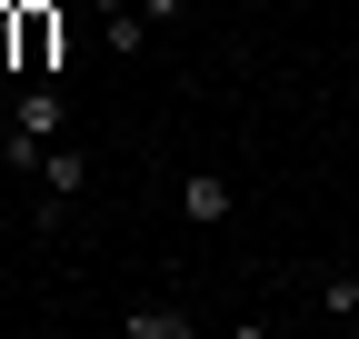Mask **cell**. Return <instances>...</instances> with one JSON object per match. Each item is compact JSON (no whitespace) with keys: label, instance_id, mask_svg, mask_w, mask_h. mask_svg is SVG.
Segmentation results:
<instances>
[{"label":"cell","instance_id":"obj_8","mask_svg":"<svg viewBox=\"0 0 359 339\" xmlns=\"http://www.w3.org/2000/svg\"><path fill=\"white\" fill-rule=\"evenodd\" d=\"M140 11H150V20H180V11H190V0H140Z\"/></svg>","mask_w":359,"mask_h":339},{"label":"cell","instance_id":"obj_7","mask_svg":"<svg viewBox=\"0 0 359 339\" xmlns=\"http://www.w3.org/2000/svg\"><path fill=\"white\" fill-rule=\"evenodd\" d=\"M140 20H150V11H110V20H100V40H110V50H120V60H130V50H140Z\"/></svg>","mask_w":359,"mask_h":339},{"label":"cell","instance_id":"obj_9","mask_svg":"<svg viewBox=\"0 0 359 339\" xmlns=\"http://www.w3.org/2000/svg\"><path fill=\"white\" fill-rule=\"evenodd\" d=\"M90 11H100V20H110V11H130V0H90Z\"/></svg>","mask_w":359,"mask_h":339},{"label":"cell","instance_id":"obj_1","mask_svg":"<svg viewBox=\"0 0 359 339\" xmlns=\"http://www.w3.org/2000/svg\"><path fill=\"white\" fill-rule=\"evenodd\" d=\"M60 120H70V100H60V80H30V90L11 100V160H30V170H40V150L60 140Z\"/></svg>","mask_w":359,"mask_h":339},{"label":"cell","instance_id":"obj_5","mask_svg":"<svg viewBox=\"0 0 359 339\" xmlns=\"http://www.w3.org/2000/svg\"><path fill=\"white\" fill-rule=\"evenodd\" d=\"M120 329H130V339H200V319H190V310H130Z\"/></svg>","mask_w":359,"mask_h":339},{"label":"cell","instance_id":"obj_3","mask_svg":"<svg viewBox=\"0 0 359 339\" xmlns=\"http://www.w3.org/2000/svg\"><path fill=\"white\" fill-rule=\"evenodd\" d=\"M70 50H60V20L50 11H20V70H40V80H50Z\"/></svg>","mask_w":359,"mask_h":339},{"label":"cell","instance_id":"obj_6","mask_svg":"<svg viewBox=\"0 0 359 339\" xmlns=\"http://www.w3.org/2000/svg\"><path fill=\"white\" fill-rule=\"evenodd\" d=\"M320 310H339V319H359V270H330V279H320Z\"/></svg>","mask_w":359,"mask_h":339},{"label":"cell","instance_id":"obj_4","mask_svg":"<svg viewBox=\"0 0 359 339\" xmlns=\"http://www.w3.org/2000/svg\"><path fill=\"white\" fill-rule=\"evenodd\" d=\"M180 209H190V220H230V180H219V170H190V180H180Z\"/></svg>","mask_w":359,"mask_h":339},{"label":"cell","instance_id":"obj_2","mask_svg":"<svg viewBox=\"0 0 359 339\" xmlns=\"http://www.w3.org/2000/svg\"><path fill=\"white\" fill-rule=\"evenodd\" d=\"M80 190H90V160H80V150H40V220H50V230H60V209H70Z\"/></svg>","mask_w":359,"mask_h":339}]
</instances>
